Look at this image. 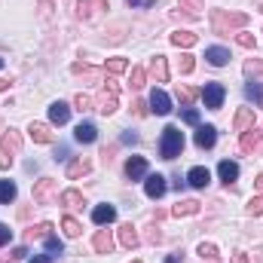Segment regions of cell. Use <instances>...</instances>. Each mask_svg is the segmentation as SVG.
<instances>
[{
  "mask_svg": "<svg viewBox=\"0 0 263 263\" xmlns=\"http://www.w3.org/2000/svg\"><path fill=\"white\" fill-rule=\"evenodd\" d=\"M208 18H211V31L217 37H230L248 25V12H230V9H211Z\"/></svg>",
  "mask_w": 263,
  "mask_h": 263,
  "instance_id": "1",
  "label": "cell"
},
{
  "mask_svg": "<svg viewBox=\"0 0 263 263\" xmlns=\"http://www.w3.org/2000/svg\"><path fill=\"white\" fill-rule=\"evenodd\" d=\"M181 150H184V135H181V129L178 126H165L162 129V141H159L162 159H178Z\"/></svg>",
  "mask_w": 263,
  "mask_h": 263,
  "instance_id": "2",
  "label": "cell"
},
{
  "mask_svg": "<svg viewBox=\"0 0 263 263\" xmlns=\"http://www.w3.org/2000/svg\"><path fill=\"white\" fill-rule=\"evenodd\" d=\"M117 95H120V86H117V80H107V83H104V89H101V95L95 98V110H98L101 117H110V114L120 107Z\"/></svg>",
  "mask_w": 263,
  "mask_h": 263,
  "instance_id": "3",
  "label": "cell"
},
{
  "mask_svg": "<svg viewBox=\"0 0 263 263\" xmlns=\"http://www.w3.org/2000/svg\"><path fill=\"white\" fill-rule=\"evenodd\" d=\"M59 199V181L55 178H40L34 184V202L37 205H52Z\"/></svg>",
  "mask_w": 263,
  "mask_h": 263,
  "instance_id": "4",
  "label": "cell"
},
{
  "mask_svg": "<svg viewBox=\"0 0 263 263\" xmlns=\"http://www.w3.org/2000/svg\"><path fill=\"white\" fill-rule=\"evenodd\" d=\"M199 95H202L208 110H217L227 98V89H223V83H205V89H199Z\"/></svg>",
  "mask_w": 263,
  "mask_h": 263,
  "instance_id": "5",
  "label": "cell"
},
{
  "mask_svg": "<svg viewBox=\"0 0 263 263\" xmlns=\"http://www.w3.org/2000/svg\"><path fill=\"white\" fill-rule=\"evenodd\" d=\"M147 107H150V114H156V117H168V114H172V98H168L162 89H153Z\"/></svg>",
  "mask_w": 263,
  "mask_h": 263,
  "instance_id": "6",
  "label": "cell"
},
{
  "mask_svg": "<svg viewBox=\"0 0 263 263\" xmlns=\"http://www.w3.org/2000/svg\"><path fill=\"white\" fill-rule=\"evenodd\" d=\"M165 190H168V184H165L162 175H147V178H144V193H147L150 199L165 196Z\"/></svg>",
  "mask_w": 263,
  "mask_h": 263,
  "instance_id": "7",
  "label": "cell"
},
{
  "mask_svg": "<svg viewBox=\"0 0 263 263\" xmlns=\"http://www.w3.org/2000/svg\"><path fill=\"white\" fill-rule=\"evenodd\" d=\"M126 178L129 181H144L147 178V159L144 156H132L126 162Z\"/></svg>",
  "mask_w": 263,
  "mask_h": 263,
  "instance_id": "8",
  "label": "cell"
},
{
  "mask_svg": "<svg viewBox=\"0 0 263 263\" xmlns=\"http://www.w3.org/2000/svg\"><path fill=\"white\" fill-rule=\"evenodd\" d=\"M92 220H95L98 227H107V223L117 220V208L107 205V202H104V205H95V208H92Z\"/></svg>",
  "mask_w": 263,
  "mask_h": 263,
  "instance_id": "9",
  "label": "cell"
},
{
  "mask_svg": "<svg viewBox=\"0 0 263 263\" xmlns=\"http://www.w3.org/2000/svg\"><path fill=\"white\" fill-rule=\"evenodd\" d=\"M114 245H117V242H114L110 230H98V233H95V239H92V248H95L98 254H110V251H114Z\"/></svg>",
  "mask_w": 263,
  "mask_h": 263,
  "instance_id": "10",
  "label": "cell"
},
{
  "mask_svg": "<svg viewBox=\"0 0 263 263\" xmlns=\"http://www.w3.org/2000/svg\"><path fill=\"white\" fill-rule=\"evenodd\" d=\"M150 77L156 83H168V62H165V55H153L150 59Z\"/></svg>",
  "mask_w": 263,
  "mask_h": 263,
  "instance_id": "11",
  "label": "cell"
},
{
  "mask_svg": "<svg viewBox=\"0 0 263 263\" xmlns=\"http://www.w3.org/2000/svg\"><path fill=\"white\" fill-rule=\"evenodd\" d=\"M217 141V129L214 126H199L196 129V147L199 150H211Z\"/></svg>",
  "mask_w": 263,
  "mask_h": 263,
  "instance_id": "12",
  "label": "cell"
},
{
  "mask_svg": "<svg viewBox=\"0 0 263 263\" xmlns=\"http://www.w3.org/2000/svg\"><path fill=\"white\" fill-rule=\"evenodd\" d=\"M187 184H190V187H196V190H205V187L211 184V172H208V168H202V165L190 168V175H187Z\"/></svg>",
  "mask_w": 263,
  "mask_h": 263,
  "instance_id": "13",
  "label": "cell"
},
{
  "mask_svg": "<svg viewBox=\"0 0 263 263\" xmlns=\"http://www.w3.org/2000/svg\"><path fill=\"white\" fill-rule=\"evenodd\" d=\"M242 150H245V153H254V150H263V132H257V129L242 132Z\"/></svg>",
  "mask_w": 263,
  "mask_h": 263,
  "instance_id": "14",
  "label": "cell"
},
{
  "mask_svg": "<svg viewBox=\"0 0 263 263\" xmlns=\"http://www.w3.org/2000/svg\"><path fill=\"white\" fill-rule=\"evenodd\" d=\"M233 129L236 132L254 129V110H251V107H239V110H236V120H233Z\"/></svg>",
  "mask_w": 263,
  "mask_h": 263,
  "instance_id": "15",
  "label": "cell"
},
{
  "mask_svg": "<svg viewBox=\"0 0 263 263\" xmlns=\"http://www.w3.org/2000/svg\"><path fill=\"white\" fill-rule=\"evenodd\" d=\"M67 120H70V107H67L65 101H52V104H49V123L65 126Z\"/></svg>",
  "mask_w": 263,
  "mask_h": 263,
  "instance_id": "16",
  "label": "cell"
},
{
  "mask_svg": "<svg viewBox=\"0 0 263 263\" xmlns=\"http://www.w3.org/2000/svg\"><path fill=\"white\" fill-rule=\"evenodd\" d=\"M205 59H208V65L223 67V65H230V49H223V46H208V49H205Z\"/></svg>",
  "mask_w": 263,
  "mask_h": 263,
  "instance_id": "17",
  "label": "cell"
},
{
  "mask_svg": "<svg viewBox=\"0 0 263 263\" xmlns=\"http://www.w3.org/2000/svg\"><path fill=\"white\" fill-rule=\"evenodd\" d=\"M217 175H220V181H223V184L230 187L233 181H239V165H236L233 159H223V162L217 165Z\"/></svg>",
  "mask_w": 263,
  "mask_h": 263,
  "instance_id": "18",
  "label": "cell"
},
{
  "mask_svg": "<svg viewBox=\"0 0 263 263\" xmlns=\"http://www.w3.org/2000/svg\"><path fill=\"white\" fill-rule=\"evenodd\" d=\"M28 135L37 141V144H52V129L46 123H31L28 126Z\"/></svg>",
  "mask_w": 263,
  "mask_h": 263,
  "instance_id": "19",
  "label": "cell"
},
{
  "mask_svg": "<svg viewBox=\"0 0 263 263\" xmlns=\"http://www.w3.org/2000/svg\"><path fill=\"white\" fill-rule=\"evenodd\" d=\"M117 236H120V245H123V248H129V251H132V248H138V242H141L132 223H123V227L117 230Z\"/></svg>",
  "mask_w": 263,
  "mask_h": 263,
  "instance_id": "20",
  "label": "cell"
},
{
  "mask_svg": "<svg viewBox=\"0 0 263 263\" xmlns=\"http://www.w3.org/2000/svg\"><path fill=\"white\" fill-rule=\"evenodd\" d=\"M89 168H92V162L83 159V156H77V159L67 162V178H70V181H73V178H83V175H89Z\"/></svg>",
  "mask_w": 263,
  "mask_h": 263,
  "instance_id": "21",
  "label": "cell"
},
{
  "mask_svg": "<svg viewBox=\"0 0 263 263\" xmlns=\"http://www.w3.org/2000/svg\"><path fill=\"white\" fill-rule=\"evenodd\" d=\"M199 37L193 31H175L172 34V46H178V49H190V46H196Z\"/></svg>",
  "mask_w": 263,
  "mask_h": 263,
  "instance_id": "22",
  "label": "cell"
},
{
  "mask_svg": "<svg viewBox=\"0 0 263 263\" xmlns=\"http://www.w3.org/2000/svg\"><path fill=\"white\" fill-rule=\"evenodd\" d=\"M73 138H77L80 144H92V141L98 138V129H95L92 123H86V120H83V123H80V126L73 129Z\"/></svg>",
  "mask_w": 263,
  "mask_h": 263,
  "instance_id": "23",
  "label": "cell"
},
{
  "mask_svg": "<svg viewBox=\"0 0 263 263\" xmlns=\"http://www.w3.org/2000/svg\"><path fill=\"white\" fill-rule=\"evenodd\" d=\"M0 147H3L9 156H15V153L22 150V135H18L15 129H9L6 135H3V144H0Z\"/></svg>",
  "mask_w": 263,
  "mask_h": 263,
  "instance_id": "24",
  "label": "cell"
},
{
  "mask_svg": "<svg viewBox=\"0 0 263 263\" xmlns=\"http://www.w3.org/2000/svg\"><path fill=\"white\" fill-rule=\"evenodd\" d=\"M199 208H202V205H199L196 199H184V202H178V205L172 208V214H175V217H190V214H199Z\"/></svg>",
  "mask_w": 263,
  "mask_h": 263,
  "instance_id": "25",
  "label": "cell"
},
{
  "mask_svg": "<svg viewBox=\"0 0 263 263\" xmlns=\"http://www.w3.org/2000/svg\"><path fill=\"white\" fill-rule=\"evenodd\" d=\"M52 230H55V227L43 220V223H37V227H31V230L25 233V239H28V242H37V239H49V236H52Z\"/></svg>",
  "mask_w": 263,
  "mask_h": 263,
  "instance_id": "26",
  "label": "cell"
},
{
  "mask_svg": "<svg viewBox=\"0 0 263 263\" xmlns=\"http://www.w3.org/2000/svg\"><path fill=\"white\" fill-rule=\"evenodd\" d=\"M62 205H65V208H83L86 199H83L80 190H65V193H62Z\"/></svg>",
  "mask_w": 263,
  "mask_h": 263,
  "instance_id": "27",
  "label": "cell"
},
{
  "mask_svg": "<svg viewBox=\"0 0 263 263\" xmlns=\"http://www.w3.org/2000/svg\"><path fill=\"white\" fill-rule=\"evenodd\" d=\"M104 70H107L110 77H117V73H123V70H129V62H126L123 55H117V59H107V62H104Z\"/></svg>",
  "mask_w": 263,
  "mask_h": 263,
  "instance_id": "28",
  "label": "cell"
},
{
  "mask_svg": "<svg viewBox=\"0 0 263 263\" xmlns=\"http://www.w3.org/2000/svg\"><path fill=\"white\" fill-rule=\"evenodd\" d=\"M196 98H199V92L193 89V86H178V101H181L184 107H190Z\"/></svg>",
  "mask_w": 263,
  "mask_h": 263,
  "instance_id": "29",
  "label": "cell"
},
{
  "mask_svg": "<svg viewBox=\"0 0 263 263\" xmlns=\"http://www.w3.org/2000/svg\"><path fill=\"white\" fill-rule=\"evenodd\" d=\"M245 95H248L257 107H263V83H248V86H245Z\"/></svg>",
  "mask_w": 263,
  "mask_h": 263,
  "instance_id": "30",
  "label": "cell"
},
{
  "mask_svg": "<svg viewBox=\"0 0 263 263\" xmlns=\"http://www.w3.org/2000/svg\"><path fill=\"white\" fill-rule=\"evenodd\" d=\"M15 193H18V190H15L12 181H0V202H3V205H9V202L15 199Z\"/></svg>",
  "mask_w": 263,
  "mask_h": 263,
  "instance_id": "31",
  "label": "cell"
},
{
  "mask_svg": "<svg viewBox=\"0 0 263 263\" xmlns=\"http://www.w3.org/2000/svg\"><path fill=\"white\" fill-rule=\"evenodd\" d=\"M70 70H73V73H83V77H86V80H92V83H95V80H101V70H95V67H89V65H80V62H77V65H70Z\"/></svg>",
  "mask_w": 263,
  "mask_h": 263,
  "instance_id": "32",
  "label": "cell"
},
{
  "mask_svg": "<svg viewBox=\"0 0 263 263\" xmlns=\"http://www.w3.org/2000/svg\"><path fill=\"white\" fill-rule=\"evenodd\" d=\"M62 230H65V236H67V239H77V236L83 233L80 220H73V217H65V220H62Z\"/></svg>",
  "mask_w": 263,
  "mask_h": 263,
  "instance_id": "33",
  "label": "cell"
},
{
  "mask_svg": "<svg viewBox=\"0 0 263 263\" xmlns=\"http://www.w3.org/2000/svg\"><path fill=\"white\" fill-rule=\"evenodd\" d=\"M147 86V70L144 67H132V89H144Z\"/></svg>",
  "mask_w": 263,
  "mask_h": 263,
  "instance_id": "34",
  "label": "cell"
},
{
  "mask_svg": "<svg viewBox=\"0 0 263 263\" xmlns=\"http://www.w3.org/2000/svg\"><path fill=\"white\" fill-rule=\"evenodd\" d=\"M196 251H199L202 260H217V245H211V242H202Z\"/></svg>",
  "mask_w": 263,
  "mask_h": 263,
  "instance_id": "35",
  "label": "cell"
},
{
  "mask_svg": "<svg viewBox=\"0 0 263 263\" xmlns=\"http://www.w3.org/2000/svg\"><path fill=\"white\" fill-rule=\"evenodd\" d=\"M77 18L80 22L92 18V0H77Z\"/></svg>",
  "mask_w": 263,
  "mask_h": 263,
  "instance_id": "36",
  "label": "cell"
},
{
  "mask_svg": "<svg viewBox=\"0 0 263 263\" xmlns=\"http://www.w3.org/2000/svg\"><path fill=\"white\" fill-rule=\"evenodd\" d=\"M73 107H77V110H92V107H95V98H92V95H83V92H80V95L73 98Z\"/></svg>",
  "mask_w": 263,
  "mask_h": 263,
  "instance_id": "37",
  "label": "cell"
},
{
  "mask_svg": "<svg viewBox=\"0 0 263 263\" xmlns=\"http://www.w3.org/2000/svg\"><path fill=\"white\" fill-rule=\"evenodd\" d=\"M46 251H49V257H55V254H62V251H65V245H62V239H59L55 233L46 239Z\"/></svg>",
  "mask_w": 263,
  "mask_h": 263,
  "instance_id": "38",
  "label": "cell"
},
{
  "mask_svg": "<svg viewBox=\"0 0 263 263\" xmlns=\"http://www.w3.org/2000/svg\"><path fill=\"white\" fill-rule=\"evenodd\" d=\"M178 3H181V9H187L190 15H199V12L205 9V3H202V0H178Z\"/></svg>",
  "mask_w": 263,
  "mask_h": 263,
  "instance_id": "39",
  "label": "cell"
},
{
  "mask_svg": "<svg viewBox=\"0 0 263 263\" xmlns=\"http://www.w3.org/2000/svg\"><path fill=\"white\" fill-rule=\"evenodd\" d=\"M178 67H181V73H193V67H196V59H193L190 52H184V55L178 59Z\"/></svg>",
  "mask_w": 263,
  "mask_h": 263,
  "instance_id": "40",
  "label": "cell"
},
{
  "mask_svg": "<svg viewBox=\"0 0 263 263\" xmlns=\"http://www.w3.org/2000/svg\"><path fill=\"white\" fill-rule=\"evenodd\" d=\"M144 239H147L150 245H159V242H162V233H159V227H156V223H150V227H147V233H144Z\"/></svg>",
  "mask_w": 263,
  "mask_h": 263,
  "instance_id": "41",
  "label": "cell"
},
{
  "mask_svg": "<svg viewBox=\"0 0 263 263\" xmlns=\"http://www.w3.org/2000/svg\"><path fill=\"white\" fill-rule=\"evenodd\" d=\"M236 43H239L242 49H254V46H257V40H254V34H236Z\"/></svg>",
  "mask_w": 263,
  "mask_h": 263,
  "instance_id": "42",
  "label": "cell"
},
{
  "mask_svg": "<svg viewBox=\"0 0 263 263\" xmlns=\"http://www.w3.org/2000/svg\"><path fill=\"white\" fill-rule=\"evenodd\" d=\"M245 211H248V214H263V193L251 199V202L245 205Z\"/></svg>",
  "mask_w": 263,
  "mask_h": 263,
  "instance_id": "43",
  "label": "cell"
},
{
  "mask_svg": "<svg viewBox=\"0 0 263 263\" xmlns=\"http://www.w3.org/2000/svg\"><path fill=\"white\" fill-rule=\"evenodd\" d=\"M245 73H260V77H263V62H260V59L245 62Z\"/></svg>",
  "mask_w": 263,
  "mask_h": 263,
  "instance_id": "44",
  "label": "cell"
},
{
  "mask_svg": "<svg viewBox=\"0 0 263 263\" xmlns=\"http://www.w3.org/2000/svg\"><path fill=\"white\" fill-rule=\"evenodd\" d=\"M184 123H187V126H199V110L196 107H187V110H184Z\"/></svg>",
  "mask_w": 263,
  "mask_h": 263,
  "instance_id": "45",
  "label": "cell"
},
{
  "mask_svg": "<svg viewBox=\"0 0 263 263\" xmlns=\"http://www.w3.org/2000/svg\"><path fill=\"white\" fill-rule=\"evenodd\" d=\"M40 18H43V22L52 18V0H40Z\"/></svg>",
  "mask_w": 263,
  "mask_h": 263,
  "instance_id": "46",
  "label": "cell"
},
{
  "mask_svg": "<svg viewBox=\"0 0 263 263\" xmlns=\"http://www.w3.org/2000/svg\"><path fill=\"white\" fill-rule=\"evenodd\" d=\"M9 239H12V230H9L6 223H0V248H3V245H9Z\"/></svg>",
  "mask_w": 263,
  "mask_h": 263,
  "instance_id": "47",
  "label": "cell"
},
{
  "mask_svg": "<svg viewBox=\"0 0 263 263\" xmlns=\"http://www.w3.org/2000/svg\"><path fill=\"white\" fill-rule=\"evenodd\" d=\"M132 110H135V117H147V110H150V107H147L144 101H132Z\"/></svg>",
  "mask_w": 263,
  "mask_h": 263,
  "instance_id": "48",
  "label": "cell"
},
{
  "mask_svg": "<svg viewBox=\"0 0 263 263\" xmlns=\"http://www.w3.org/2000/svg\"><path fill=\"white\" fill-rule=\"evenodd\" d=\"M9 165H12V156H9V153L0 147V168H9Z\"/></svg>",
  "mask_w": 263,
  "mask_h": 263,
  "instance_id": "49",
  "label": "cell"
},
{
  "mask_svg": "<svg viewBox=\"0 0 263 263\" xmlns=\"http://www.w3.org/2000/svg\"><path fill=\"white\" fill-rule=\"evenodd\" d=\"M28 263H52V257H49V254H34Z\"/></svg>",
  "mask_w": 263,
  "mask_h": 263,
  "instance_id": "50",
  "label": "cell"
},
{
  "mask_svg": "<svg viewBox=\"0 0 263 263\" xmlns=\"http://www.w3.org/2000/svg\"><path fill=\"white\" fill-rule=\"evenodd\" d=\"M25 254H28V248H15V251H12V254H9V257H12V260H22V257H25Z\"/></svg>",
  "mask_w": 263,
  "mask_h": 263,
  "instance_id": "51",
  "label": "cell"
},
{
  "mask_svg": "<svg viewBox=\"0 0 263 263\" xmlns=\"http://www.w3.org/2000/svg\"><path fill=\"white\" fill-rule=\"evenodd\" d=\"M129 6H153V0H126Z\"/></svg>",
  "mask_w": 263,
  "mask_h": 263,
  "instance_id": "52",
  "label": "cell"
},
{
  "mask_svg": "<svg viewBox=\"0 0 263 263\" xmlns=\"http://www.w3.org/2000/svg\"><path fill=\"white\" fill-rule=\"evenodd\" d=\"M233 263H248V254H242V251H236V254H233Z\"/></svg>",
  "mask_w": 263,
  "mask_h": 263,
  "instance_id": "53",
  "label": "cell"
},
{
  "mask_svg": "<svg viewBox=\"0 0 263 263\" xmlns=\"http://www.w3.org/2000/svg\"><path fill=\"white\" fill-rule=\"evenodd\" d=\"M135 141H138V138H135L132 132H126V135H123V144H135Z\"/></svg>",
  "mask_w": 263,
  "mask_h": 263,
  "instance_id": "54",
  "label": "cell"
},
{
  "mask_svg": "<svg viewBox=\"0 0 263 263\" xmlns=\"http://www.w3.org/2000/svg\"><path fill=\"white\" fill-rule=\"evenodd\" d=\"M165 263H181V257H178V254H168V257H165Z\"/></svg>",
  "mask_w": 263,
  "mask_h": 263,
  "instance_id": "55",
  "label": "cell"
},
{
  "mask_svg": "<svg viewBox=\"0 0 263 263\" xmlns=\"http://www.w3.org/2000/svg\"><path fill=\"white\" fill-rule=\"evenodd\" d=\"M9 89V80H0V92H6Z\"/></svg>",
  "mask_w": 263,
  "mask_h": 263,
  "instance_id": "56",
  "label": "cell"
},
{
  "mask_svg": "<svg viewBox=\"0 0 263 263\" xmlns=\"http://www.w3.org/2000/svg\"><path fill=\"white\" fill-rule=\"evenodd\" d=\"M254 184H257V190H263V175H257V181H254Z\"/></svg>",
  "mask_w": 263,
  "mask_h": 263,
  "instance_id": "57",
  "label": "cell"
},
{
  "mask_svg": "<svg viewBox=\"0 0 263 263\" xmlns=\"http://www.w3.org/2000/svg\"><path fill=\"white\" fill-rule=\"evenodd\" d=\"M95 3H98V6H101V9H107V0H95Z\"/></svg>",
  "mask_w": 263,
  "mask_h": 263,
  "instance_id": "58",
  "label": "cell"
},
{
  "mask_svg": "<svg viewBox=\"0 0 263 263\" xmlns=\"http://www.w3.org/2000/svg\"><path fill=\"white\" fill-rule=\"evenodd\" d=\"M257 9H260V12H263V3H260V6H257Z\"/></svg>",
  "mask_w": 263,
  "mask_h": 263,
  "instance_id": "59",
  "label": "cell"
},
{
  "mask_svg": "<svg viewBox=\"0 0 263 263\" xmlns=\"http://www.w3.org/2000/svg\"><path fill=\"white\" fill-rule=\"evenodd\" d=\"M0 129H3V120H0Z\"/></svg>",
  "mask_w": 263,
  "mask_h": 263,
  "instance_id": "60",
  "label": "cell"
},
{
  "mask_svg": "<svg viewBox=\"0 0 263 263\" xmlns=\"http://www.w3.org/2000/svg\"><path fill=\"white\" fill-rule=\"evenodd\" d=\"M0 67H3V59H0Z\"/></svg>",
  "mask_w": 263,
  "mask_h": 263,
  "instance_id": "61",
  "label": "cell"
},
{
  "mask_svg": "<svg viewBox=\"0 0 263 263\" xmlns=\"http://www.w3.org/2000/svg\"><path fill=\"white\" fill-rule=\"evenodd\" d=\"M132 263H141V260H132Z\"/></svg>",
  "mask_w": 263,
  "mask_h": 263,
  "instance_id": "62",
  "label": "cell"
},
{
  "mask_svg": "<svg viewBox=\"0 0 263 263\" xmlns=\"http://www.w3.org/2000/svg\"><path fill=\"white\" fill-rule=\"evenodd\" d=\"M211 263H214V260H211Z\"/></svg>",
  "mask_w": 263,
  "mask_h": 263,
  "instance_id": "63",
  "label": "cell"
}]
</instances>
